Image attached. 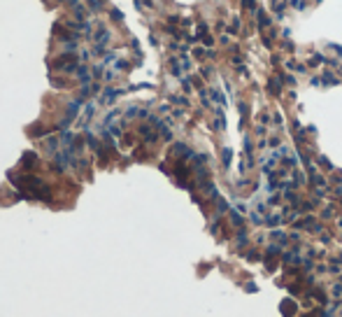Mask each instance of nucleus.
<instances>
[{"mask_svg":"<svg viewBox=\"0 0 342 317\" xmlns=\"http://www.w3.org/2000/svg\"><path fill=\"white\" fill-rule=\"evenodd\" d=\"M293 7L296 10H305V3H303V0H293Z\"/></svg>","mask_w":342,"mask_h":317,"instance_id":"nucleus-1","label":"nucleus"}]
</instances>
